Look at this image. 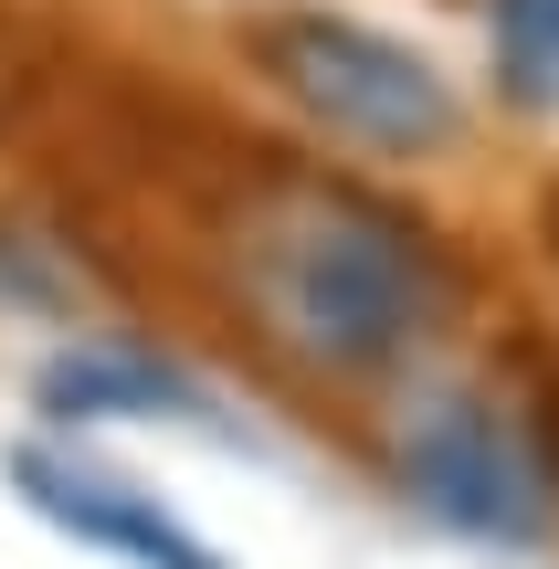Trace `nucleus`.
<instances>
[{"label":"nucleus","instance_id":"7ed1b4c3","mask_svg":"<svg viewBox=\"0 0 559 569\" xmlns=\"http://www.w3.org/2000/svg\"><path fill=\"white\" fill-rule=\"evenodd\" d=\"M380 465L433 528L486 538V549H549L559 528V475L539 432L486 380H412L380 411Z\"/></svg>","mask_w":559,"mask_h":569},{"label":"nucleus","instance_id":"f03ea898","mask_svg":"<svg viewBox=\"0 0 559 569\" xmlns=\"http://www.w3.org/2000/svg\"><path fill=\"white\" fill-rule=\"evenodd\" d=\"M243 53L317 138L359 148V159L433 169V159H455L465 127H476L433 53H412V42L370 32V21H349V11H253Z\"/></svg>","mask_w":559,"mask_h":569},{"label":"nucleus","instance_id":"423d86ee","mask_svg":"<svg viewBox=\"0 0 559 569\" xmlns=\"http://www.w3.org/2000/svg\"><path fill=\"white\" fill-rule=\"evenodd\" d=\"M486 63L518 117H559V0H486Z\"/></svg>","mask_w":559,"mask_h":569},{"label":"nucleus","instance_id":"39448f33","mask_svg":"<svg viewBox=\"0 0 559 569\" xmlns=\"http://www.w3.org/2000/svg\"><path fill=\"white\" fill-rule=\"evenodd\" d=\"M42 411L53 422H159V411H201V390L148 348H74L42 369Z\"/></svg>","mask_w":559,"mask_h":569},{"label":"nucleus","instance_id":"20e7f679","mask_svg":"<svg viewBox=\"0 0 559 569\" xmlns=\"http://www.w3.org/2000/svg\"><path fill=\"white\" fill-rule=\"evenodd\" d=\"M11 475L32 486V507L53 517V528H74V538H96V549H127L138 569H222L201 549L190 528H169L148 496H127V486H106V475H74V465H42V453H11Z\"/></svg>","mask_w":559,"mask_h":569},{"label":"nucleus","instance_id":"f257e3e1","mask_svg":"<svg viewBox=\"0 0 559 569\" xmlns=\"http://www.w3.org/2000/svg\"><path fill=\"white\" fill-rule=\"evenodd\" d=\"M232 284H243V317L317 380H391L465 306L455 253L412 211L349 180H317V169L253 190L243 232H232Z\"/></svg>","mask_w":559,"mask_h":569}]
</instances>
